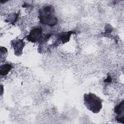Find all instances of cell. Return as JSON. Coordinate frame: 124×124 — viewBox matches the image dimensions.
<instances>
[{
	"label": "cell",
	"instance_id": "6da1fadb",
	"mask_svg": "<svg viewBox=\"0 0 124 124\" xmlns=\"http://www.w3.org/2000/svg\"><path fill=\"white\" fill-rule=\"evenodd\" d=\"M83 100L86 108L93 113H98L102 108L103 100L93 93H85Z\"/></svg>",
	"mask_w": 124,
	"mask_h": 124
},
{
	"label": "cell",
	"instance_id": "7a4b0ae2",
	"mask_svg": "<svg viewBox=\"0 0 124 124\" xmlns=\"http://www.w3.org/2000/svg\"><path fill=\"white\" fill-rule=\"evenodd\" d=\"M54 10L50 5L44 6L39 12V18L40 22L44 25L50 27H53L57 25L58 18L53 14Z\"/></svg>",
	"mask_w": 124,
	"mask_h": 124
},
{
	"label": "cell",
	"instance_id": "3957f363",
	"mask_svg": "<svg viewBox=\"0 0 124 124\" xmlns=\"http://www.w3.org/2000/svg\"><path fill=\"white\" fill-rule=\"evenodd\" d=\"M42 29L40 27L32 29L27 36V40L32 43H35L39 41L42 38Z\"/></svg>",
	"mask_w": 124,
	"mask_h": 124
},
{
	"label": "cell",
	"instance_id": "277c9868",
	"mask_svg": "<svg viewBox=\"0 0 124 124\" xmlns=\"http://www.w3.org/2000/svg\"><path fill=\"white\" fill-rule=\"evenodd\" d=\"M114 113L116 121L124 124V100L116 105L114 108Z\"/></svg>",
	"mask_w": 124,
	"mask_h": 124
},
{
	"label": "cell",
	"instance_id": "5b68a950",
	"mask_svg": "<svg viewBox=\"0 0 124 124\" xmlns=\"http://www.w3.org/2000/svg\"><path fill=\"white\" fill-rule=\"evenodd\" d=\"M11 45L13 47L15 54L16 56H20L23 53V49L25 45V42L21 39H17L12 41Z\"/></svg>",
	"mask_w": 124,
	"mask_h": 124
},
{
	"label": "cell",
	"instance_id": "8992f818",
	"mask_svg": "<svg viewBox=\"0 0 124 124\" xmlns=\"http://www.w3.org/2000/svg\"><path fill=\"white\" fill-rule=\"evenodd\" d=\"M73 33H74V31L73 32V31L61 32L59 34L58 36V39L62 42V43H65L69 41L70 36Z\"/></svg>",
	"mask_w": 124,
	"mask_h": 124
},
{
	"label": "cell",
	"instance_id": "52a82bcc",
	"mask_svg": "<svg viewBox=\"0 0 124 124\" xmlns=\"http://www.w3.org/2000/svg\"><path fill=\"white\" fill-rule=\"evenodd\" d=\"M12 68V65L9 63H5L0 66V74L1 76H6L10 71Z\"/></svg>",
	"mask_w": 124,
	"mask_h": 124
},
{
	"label": "cell",
	"instance_id": "ba28073f",
	"mask_svg": "<svg viewBox=\"0 0 124 124\" xmlns=\"http://www.w3.org/2000/svg\"><path fill=\"white\" fill-rule=\"evenodd\" d=\"M17 16H18V14H15V13L11 14L7 18L8 22H10L11 23L15 22L16 20L17 19Z\"/></svg>",
	"mask_w": 124,
	"mask_h": 124
}]
</instances>
